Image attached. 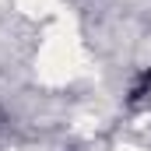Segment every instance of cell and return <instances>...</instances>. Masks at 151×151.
Wrapping results in <instances>:
<instances>
[{"label": "cell", "instance_id": "obj_1", "mask_svg": "<svg viewBox=\"0 0 151 151\" xmlns=\"http://www.w3.org/2000/svg\"><path fill=\"white\" fill-rule=\"evenodd\" d=\"M151 99V67H144L137 81L130 84V95H127V106H141V102H148Z\"/></svg>", "mask_w": 151, "mask_h": 151}]
</instances>
